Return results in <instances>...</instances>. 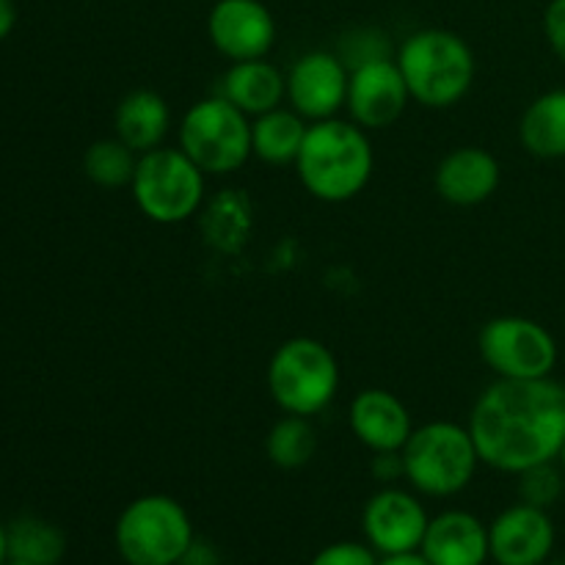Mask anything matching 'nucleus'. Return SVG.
Segmentation results:
<instances>
[{"label": "nucleus", "mask_w": 565, "mask_h": 565, "mask_svg": "<svg viewBox=\"0 0 565 565\" xmlns=\"http://www.w3.org/2000/svg\"><path fill=\"white\" fill-rule=\"evenodd\" d=\"M215 94L230 99L246 116H263L285 105L287 75L265 58L235 61L221 75Z\"/></svg>", "instance_id": "nucleus-18"}, {"label": "nucleus", "mask_w": 565, "mask_h": 565, "mask_svg": "<svg viewBox=\"0 0 565 565\" xmlns=\"http://www.w3.org/2000/svg\"><path fill=\"white\" fill-rule=\"evenodd\" d=\"M199 232L218 254H241L254 235V202L246 191L224 188L199 210Z\"/></svg>", "instance_id": "nucleus-19"}, {"label": "nucleus", "mask_w": 565, "mask_h": 565, "mask_svg": "<svg viewBox=\"0 0 565 565\" xmlns=\"http://www.w3.org/2000/svg\"><path fill=\"white\" fill-rule=\"evenodd\" d=\"M318 450V434H315L309 417H296V414H285L274 428L265 436V452L274 467L301 469L307 467Z\"/></svg>", "instance_id": "nucleus-24"}, {"label": "nucleus", "mask_w": 565, "mask_h": 565, "mask_svg": "<svg viewBox=\"0 0 565 565\" xmlns=\"http://www.w3.org/2000/svg\"><path fill=\"white\" fill-rule=\"evenodd\" d=\"M502 180L500 160L483 147H461L439 160L434 174L436 193L456 207L489 202Z\"/></svg>", "instance_id": "nucleus-15"}, {"label": "nucleus", "mask_w": 565, "mask_h": 565, "mask_svg": "<svg viewBox=\"0 0 565 565\" xmlns=\"http://www.w3.org/2000/svg\"><path fill=\"white\" fill-rule=\"evenodd\" d=\"M114 127L119 141H125L136 154H143L163 147L171 130V108L152 88H136L116 105Z\"/></svg>", "instance_id": "nucleus-20"}, {"label": "nucleus", "mask_w": 565, "mask_h": 565, "mask_svg": "<svg viewBox=\"0 0 565 565\" xmlns=\"http://www.w3.org/2000/svg\"><path fill=\"white\" fill-rule=\"evenodd\" d=\"M180 149L213 177L241 171L252 154V121L230 99L204 97L182 114L177 127Z\"/></svg>", "instance_id": "nucleus-8"}, {"label": "nucleus", "mask_w": 565, "mask_h": 565, "mask_svg": "<svg viewBox=\"0 0 565 565\" xmlns=\"http://www.w3.org/2000/svg\"><path fill=\"white\" fill-rule=\"evenodd\" d=\"M6 530H9V561L25 565H58L64 557V533L44 519L20 516Z\"/></svg>", "instance_id": "nucleus-23"}, {"label": "nucleus", "mask_w": 565, "mask_h": 565, "mask_svg": "<svg viewBox=\"0 0 565 565\" xmlns=\"http://www.w3.org/2000/svg\"><path fill=\"white\" fill-rule=\"evenodd\" d=\"M379 552L370 544L359 541H337V544L323 546L309 565H379Z\"/></svg>", "instance_id": "nucleus-28"}, {"label": "nucleus", "mask_w": 565, "mask_h": 565, "mask_svg": "<svg viewBox=\"0 0 565 565\" xmlns=\"http://www.w3.org/2000/svg\"><path fill=\"white\" fill-rule=\"evenodd\" d=\"M519 478V497L522 502L535 508L555 505L557 497L563 494V469H555V461L541 463V467L527 469V472L516 475Z\"/></svg>", "instance_id": "nucleus-26"}, {"label": "nucleus", "mask_w": 565, "mask_h": 565, "mask_svg": "<svg viewBox=\"0 0 565 565\" xmlns=\"http://www.w3.org/2000/svg\"><path fill=\"white\" fill-rule=\"evenodd\" d=\"M114 539L127 565H180L196 533L174 497L147 494L119 513Z\"/></svg>", "instance_id": "nucleus-7"}, {"label": "nucleus", "mask_w": 565, "mask_h": 565, "mask_svg": "<svg viewBox=\"0 0 565 565\" xmlns=\"http://www.w3.org/2000/svg\"><path fill=\"white\" fill-rule=\"evenodd\" d=\"M375 154L364 127L345 119L312 121L298 152L296 171L315 199L329 204L351 202L367 188Z\"/></svg>", "instance_id": "nucleus-2"}, {"label": "nucleus", "mask_w": 565, "mask_h": 565, "mask_svg": "<svg viewBox=\"0 0 565 565\" xmlns=\"http://www.w3.org/2000/svg\"><path fill=\"white\" fill-rule=\"evenodd\" d=\"M3 565H25V563H17V561H6Z\"/></svg>", "instance_id": "nucleus-36"}, {"label": "nucleus", "mask_w": 565, "mask_h": 565, "mask_svg": "<svg viewBox=\"0 0 565 565\" xmlns=\"http://www.w3.org/2000/svg\"><path fill=\"white\" fill-rule=\"evenodd\" d=\"M130 193L152 224H185L207 202V174L180 147L138 154Z\"/></svg>", "instance_id": "nucleus-5"}, {"label": "nucleus", "mask_w": 565, "mask_h": 565, "mask_svg": "<svg viewBox=\"0 0 565 565\" xmlns=\"http://www.w3.org/2000/svg\"><path fill=\"white\" fill-rule=\"evenodd\" d=\"M9 561V530L0 524V565Z\"/></svg>", "instance_id": "nucleus-34"}, {"label": "nucleus", "mask_w": 565, "mask_h": 565, "mask_svg": "<svg viewBox=\"0 0 565 565\" xmlns=\"http://www.w3.org/2000/svg\"><path fill=\"white\" fill-rule=\"evenodd\" d=\"M265 381L281 412L315 417L337 397L340 364L326 342L312 337H292L274 351Z\"/></svg>", "instance_id": "nucleus-6"}, {"label": "nucleus", "mask_w": 565, "mask_h": 565, "mask_svg": "<svg viewBox=\"0 0 565 565\" xmlns=\"http://www.w3.org/2000/svg\"><path fill=\"white\" fill-rule=\"evenodd\" d=\"M348 425L373 456L375 452H401L414 430L406 403L386 390L359 392L351 403Z\"/></svg>", "instance_id": "nucleus-16"}, {"label": "nucleus", "mask_w": 565, "mask_h": 565, "mask_svg": "<svg viewBox=\"0 0 565 565\" xmlns=\"http://www.w3.org/2000/svg\"><path fill=\"white\" fill-rule=\"evenodd\" d=\"M348 81L351 70L340 55L329 50H312L287 72V103L309 125L334 119L348 103Z\"/></svg>", "instance_id": "nucleus-10"}, {"label": "nucleus", "mask_w": 565, "mask_h": 565, "mask_svg": "<svg viewBox=\"0 0 565 565\" xmlns=\"http://www.w3.org/2000/svg\"><path fill=\"white\" fill-rule=\"evenodd\" d=\"M478 348L497 379H550L557 364L555 337L539 320L522 315H502L489 320L480 331Z\"/></svg>", "instance_id": "nucleus-9"}, {"label": "nucleus", "mask_w": 565, "mask_h": 565, "mask_svg": "<svg viewBox=\"0 0 565 565\" xmlns=\"http://www.w3.org/2000/svg\"><path fill=\"white\" fill-rule=\"evenodd\" d=\"M489 544L497 565H544L555 550V524L544 508L519 502L489 524Z\"/></svg>", "instance_id": "nucleus-14"}, {"label": "nucleus", "mask_w": 565, "mask_h": 565, "mask_svg": "<svg viewBox=\"0 0 565 565\" xmlns=\"http://www.w3.org/2000/svg\"><path fill=\"white\" fill-rule=\"evenodd\" d=\"M544 33L552 53L565 64V0H552L544 11Z\"/></svg>", "instance_id": "nucleus-29"}, {"label": "nucleus", "mask_w": 565, "mask_h": 565, "mask_svg": "<svg viewBox=\"0 0 565 565\" xmlns=\"http://www.w3.org/2000/svg\"><path fill=\"white\" fill-rule=\"evenodd\" d=\"M180 565H218V555H215L213 546L204 544V541H193L191 550L185 552Z\"/></svg>", "instance_id": "nucleus-31"}, {"label": "nucleus", "mask_w": 565, "mask_h": 565, "mask_svg": "<svg viewBox=\"0 0 565 565\" xmlns=\"http://www.w3.org/2000/svg\"><path fill=\"white\" fill-rule=\"evenodd\" d=\"M408 103L412 94L395 58H379L351 70L345 108L351 121L367 132L395 125Z\"/></svg>", "instance_id": "nucleus-12"}, {"label": "nucleus", "mask_w": 565, "mask_h": 565, "mask_svg": "<svg viewBox=\"0 0 565 565\" xmlns=\"http://www.w3.org/2000/svg\"><path fill=\"white\" fill-rule=\"evenodd\" d=\"M428 522L423 502L403 489L379 491L370 497L362 513L364 539L384 557L419 552Z\"/></svg>", "instance_id": "nucleus-11"}, {"label": "nucleus", "mask_w": 565, "mask_h": 565, "mask_svg": "<svg viewBox=\"0 0 565 565\" xmlns=\"http://www.w3.org/2000/svg\"><path fill=\"white\" fill-rule=\"evenodd\" d=\"M397 66L408 94L423 108H452L475 83V53L458 33L425 28L397 47Z\"/></svg>", "instance_id": "nucleus-3"}, {"label": "nucleus", "mask_w": 565, "mask_h": 565, "mask_svg": "<svg viewBox=\"0 0 565 565\" xmlns=\"http://www.w3.org/2000/svg\"><path fill=\"white\" fill-rule=\"evenodd\" d=\"M469 434L480 463L497 472L522 475L552 463L565 441V386L555 379H497L478 397Z\"/></svg>", "instance_id": "nucleus-1"}, {"label": "nucleus", "mask_w": 565, "mask_h": 565, "mask_svg": "<svg viewBox=\"0 0 565 565\" xmlns=\"http://www.w3.org/2000/svg\"><path fill=\"white\" fill-rule=\"evenodd\" d=\"M138 154L119 138H99L83 154V171L99 188H125L136 174Z\"/></svg>", "instance_id": "nucleus-25"}, {"label": "nucleus", "mask_w": 565, "mask_h": 565, "mask_svg": "<svg viewBox=\"0 0 565 565\" xmlns=\"http://www.w3.org/2000/svg\"><path fill=\"white\" fill-rule=\"evenodd\" d=\"M557 461H561V469H563V475H565V441H563V447H561V456H557Z\"/></svg>", "instance_id": "nucleus-35"}, {"label": "nucleus", "mask_w": 565, "mask_h": 565, "mask_svg": "<svg viewBox=\"0 0 565 565\" xmlns=\"http://www.w3.org/2000/svg\"><path fill=\"white\" fill-rule=\"evenodd\" d=\"M419 555L430 565H483L491 557L489 527L469 511L430 519Z\"/></svg>", "instance_id": "nucleus-17"}, {"label": "nucleus", "mask_w": 565, "mask_h": 565, "mask_svg": "<svg viewBox=\"0 0 565 565\" xmlns=\"http://www.w3.org/2000/svg\"><path fill=\"white\" fill-rule=\"evenodd\" d=\"M379 565H430L419 552H408V555H392L384 557Z\"/></svg>", "instance_id": "nucleus-33"}, {"label": "nucleus", "mask_w": 565, "mask_h": 565, "mask_svg": "<svg viewBox=\"0 0 565 565\" xmlns=\"http://www.w3.org/2000/svg\"><path fill=\"white\" fill-rule=\"evenodd\" d=\"M14 25H17L14 0H0V42L14 31Z\"/></svg>", "instance_id": "nucleus-32"}, {"label": "nucleus", "mask_w": 565, "mask_h": 565, "mask_svg": "<svg viewBox=\"0 0 565 565\" xmlns=\"http://www.w3.org/2000/svg\"><path fill=\"white\" fill-rule=\"evenodd\" d=\"M337 55L345 61L348 70H356V66L370 64V61L392 58V44L390 36L379 31V28H356V31H351L342 39Z\"/></svg>", "instance_id": "nucleus-27"}, {"label": "nucleus", "mask_w": 565, "mask_h": 565, "mask_svg": "<svg viewBox=\"0 0 565 565\" xmlns=\"http://www.w3.org/2000/svg\"><path fill=\"white\" fill-rule=\"evenodd\" d=\"M309 121L292 108H276L252 121V154L268 166H296Z\"/></svg>", "instance_id": "nucleus-22"}, {"label": "nucleus", "mask_w": 565, "mask_h": 565, "mask_svg": "<svg viewBox=\"0 0 565 565\" xmlns=\"http://www.w3.org/2000/svg\"><path fill=\"white\" fill-rule=\"evenodd\" d=\"M373 475L379 480H384V483H390L392 478L403 475V456H401V452H375Z\"/></svg>", "instance_id": "nucleus-30"}, {"label": "nucleus", "mask_w": 565, "mask_h": 565, "mask_svg": "<svg viewBox=\"0 0 565 565\" xmlns=\"http://www.w3.org/2000/svg\"><path fill=\"white\" fill-rule=\"evenodd\" d=\"M403 478L417 494L456 497L478 472V447L469 428L458 423H425L412 430L401 450Z\"/></svg>", "instance_id": "nucleus-4"}, {"label": "nucleus", "mask_w": 565, "mask_h": 565, "mask_svg": "<svg viewBox=\"0 0 565 565\" xmlns=\"http://www.w3.org/2000/svg\"><path fill=\"white\" fill-rule=\"evenodd\" d=\"M210 44L224 58H265L276 42V22L259 0H218L207 17Z\"/></svg>", "instance_id": "nucleus-13"}, {"label": "nucleus", "mask_w": 565, "mask_h": 565, "mask_svg": "<svg viewBox=\"0 0 565 565\" xmlns=\"http://www.w3.org/2000/svg\"><path fill=\"white\" fill-rule=\"evenodd\" d=\"M519 141L539 160L565 158V88H552L527 105L519 121Z\"/></svg>", "instance_id": "nucleus-21"}]
</instances>
